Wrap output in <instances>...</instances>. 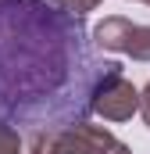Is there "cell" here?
Instances as JSON below:
<instances>
[{
	"mask_svg": "<svg viewBox=\"0 0 150 154\" xmlns=\"http://www.w3.org/2000/svg\"><path fill=\"white\" fill-rule=\"evenodd\" d=\"M122 72L93 54L79 14L50 0H0V122L64 129L86 122L100 79Z\"/></svg>",
	"mask_w": 150,
	"mask_h": 154,
	"instance_id": "6da1fadb",
	"label": "cell"
},
{
	"mask_svg": "<svg viewBox=\"0 0 150 154\" xmlns=\"http://www.w3.org/2000/svg\"><path fill=\"white\" fill-rule=\"evenodd\" d=\"M89 36H93V47H100V50L129 54L132 61H150V25H136L122 14H111Z\"/></svg>",
	"mask_w": 150,
	"mask_h": 154,
	"instance_id": "7a4b0ae2",
	"label": "cell"
},
{
	"mask_svg": "<svg viewBox=\"0 0 150 154\" xmlns=\"http://www.w3.org/2000/svg\"><path fill=\"white\" fill-rule=\"evenodd\" d=\"M89 111L100 115L104 122H129V118L140 111V90L122 75V72H114V75L97 82L93 100H89Z\"/></svg>",
	"mask_w": 150,
	"mask_h": 154,
	"instance_id": "3957f363",
	"label": "cell"
},
{
	"mask_svg": "<svg viewBox=\"0 0 150 154\" xmlns=\"http://www.w3.org/2000/svg\"><path fill=\"white\" fill-rule=\"evenodd\" d=\"M114 140L118 136H114L107 125L72 122L64 129H54V154H104Z\"/></svg>",
	"mask_w": 150,
	"mask_h": 154,
	"instance_id": "277c9868",
	"label": "cell"
},
{
	"mask_svg": "<svg viewBox=\"0 0 150 154\" xmlns=\"http://www.w3.org/2000/svg\"><path fill=\"white\" fill-rule=\"evenodd\" d=\"M22 154H54V129H29L22 136Z\"/></svg>",
	"mask_w": 150,
	"mask_h": 154,
	"instance_id": "5b68a950",
	"label": "cell"
},
{
	"mask_svg": "<svg viewBox=\"0 0 150 154\" xmlns=\"http://www.w3.org/2000/svg\"><path fill=\"white\" fill-rule=\"evenodd\" d=\"M0 154H22V133L0 122Z\"/></svg>",
	"mask_w": 150,
	"mask_h": 154,
	"instance_id": "8992f818",
	"label": "cell"
},
{
	"mask_svg": "<svg viewBox=\"0 0 150 154\" xmlns=\"http://www.w3.org/2000/svg\"><path fill=\"white\" fill-rule=\"evenodd\" d=\"M54 7H61V11H68V14H79V18H86L100 0H50Z\"/></svg>",
	"mask_w": 150,
	"mask_h": 154,
	"instance_id": "52a82bcc",
	"label": "cell"
},
{
	"mask_svg": "<svg viewBox=\"0 0 150 154\" xmlns=\"http://www.w3.org/2000/svg\"><path fill=\"white\" fill-rule=\"evenodd\" d=\"M140 115H143V122L150 125V82L143 86V93H140Z\"/></svg>",
	"mask_w": 150,
	"mask_h": 154,
	"instance_id": "ba28073f",
	"label": "cell"
},
{
	"mask_svg": "<svg viewBox=\"0 0 150 154\" xmlns=\"http://www.w3.org/2000/svg\"><path fill=\"white\" fill-rule=\"evenodd\" d=\"M104 154H132V151H129V143H122V140H114V143H111V147H107Z\"/></svg>",
	"mask_w": 150,
	"mask_h": 154,
	"instance_id": "9c48e42d",
	"label": "cell"
},
{
	"mask_svg": "<svg viewBox=\"0 0 150 154\" xmlns=\"http://www.w3.org/2000/svg\"><path fill=\"white\" fill-rule=\"evenodd\" d=\"M140 4H147V7H150V0H140Z\"/></svg>",
	"mask_w": 150,
	"mask_h": 154,
	"instance_id": "30bf717a",
	"label": "cell"
}]
</instances>
